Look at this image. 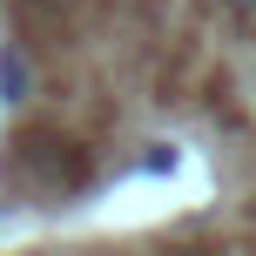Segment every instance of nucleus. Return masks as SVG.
Masks as SVG:
<instances>
[{"mask_svg": "<svg viewBox=\"0 0 256 256\" xmlns=\"http://www.w3.org/2000/svg\"><path fill=\"white\" fill-rule=\"evenodd\" d=\"M0 94L7 102H27V61L20 54H0Z\"/></svg>", "mask_w": 256, "mask_h": 256, "instance_id": "f257e3e1", "label": "nucleus"}, {"mask_svg": "<svg viewBox=\"0 0 256 256\" xmlns=\"http://www.w3.org/2000/svg\"><path fill=\"white\" fill-rule=\"evenodd\" d=\"M230 14H243V20H256V0H222Z\"/></svg>", "mask_w": 256, "mask_h": 256, "instance_id": "f03ea898", "label": "nucleus"}]
</instances>
